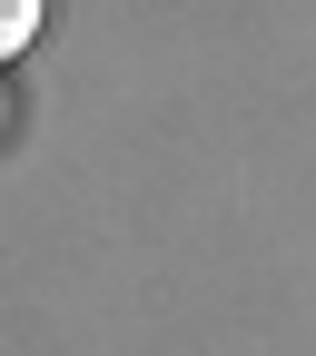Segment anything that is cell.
<instances>
[{
	"mask_svg": "<svg viewBox=\"0 0 316 356\" xmlns=\"http://www.w3.org/2000/svg\"><path fill=\"white\" fill-rule=\"evenodd\" d=\"M40 20H50V0H0V60H20L40 40Z\"/></svg>",
	"mask_w": 316,
	"mask_h": 356,
	"instance_id": "1",
	"label": "cell"
}]
</instances>
